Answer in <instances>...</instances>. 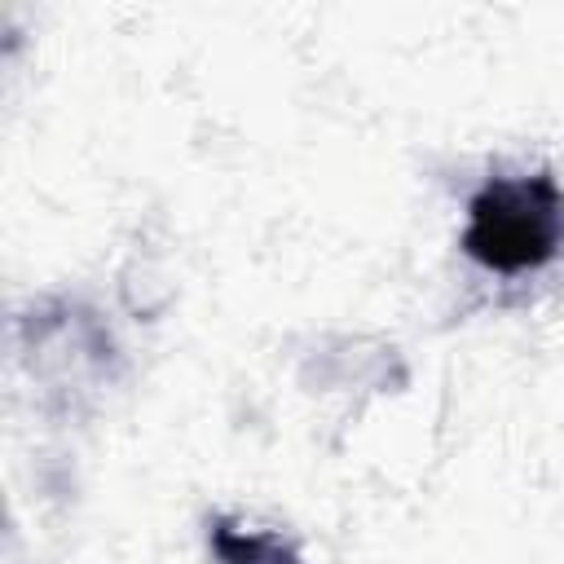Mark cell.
I'll use <instances>...</instances> for the list:
<instances>
[{
	"mask_svg": "<svg viewBox=\"0 0 564 564\" xmlns=\"http://www.w3.org/2000/svg\"><path fill=\"white\" fill-rule=\"evenodd\" d=\"M564 238V198L546 176L533 181H494L471 203L467 251L502 273L533 269L560 251Z\"/></svg>",
	"mask_w": 564,
	"mask_h": 564,
	"instance_id": "1",
	"label": "cell"
}]
</instances>
